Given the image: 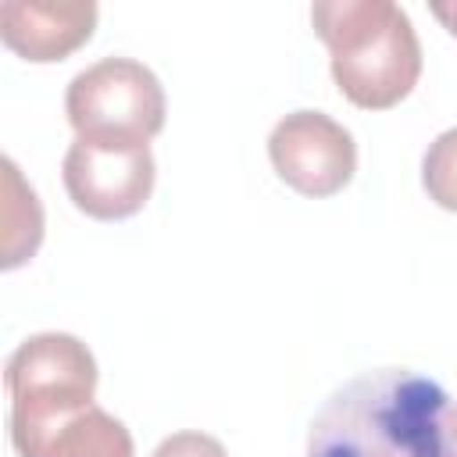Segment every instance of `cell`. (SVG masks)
<instances>
[{
	"label": "cell",
	"instance_id": "obj_9",
	"mask_svg": "<svg viewBox=\"0 0 457 457\" xmlns=\"http://www.w3.org/2000/svg\"><path fill=\"white\" fill-rule=\"evenodd\" d=\"M43 239V207L36 200V189L21 179L18 164L4 157V268L25 264Z\"/></svg>",
	"mask_w": 457,
	"mask_h": 457
},
{
	"label": "cell",
	"instance_id": "obj_10",
	"mask_svg": "<svg viewBox=\"0 0 457 457\" xmlns=\"http://www.w3.org/2000/svg\"><path fill=\"white\" fill-rule=\"evenodd\" d=\"M421 186L428 200L457 211V129L439 132L421 157Z\"/></svg>",
	"mask_w": 457,
	"mask_h": 457
},
{
	"label": "cell",
	"instance_id": "obj_6",
	"mask_svg": "<svg viewBox=\"0 0 457 457\" xmlns=\"http://www.w3.org/2000/svg\"><path fill=\"white\" fill-rule=\"evenodd\" d=\"M275 175L303 196H332L357 171V143L346 125L321 111H293L268 136Z\"/></svg>",
	"mask_w": 457,
	"mask_h": 457
},
{
	"label": "cell",
	"instance_id": "obj_4",
	"mask_svg": "<svg viewBox=\"0 0 457 457\" xmlns=\"http://www.w3.org/2000/svg\"><path fill=\"white\" fill-rule=\"evenodd\" d=\"M4 386L11 425H39L93 403L96 361L89 346L68 332H36L7 357Z\"/></svg>",
	"mask_w": 457,
	"mask_h": 457
},
{
	"label": "cell",
	"instance_id": "obj_12",
	"mask_svg": "<svg viewBox=\"0 0 457 457\" xmlns=\"http://www.w3.org/2000/svg\"><path fill=\"white\" fill-rule=\"evenodd\" d=\"M428 11L446 25V32H450V36H457V0H432V4H428Z\"/></svg>",
	"mask_w": 457,
	"mask_h": 457
},
{
	"label": "cell",
	"instance_id": "obj_11",
	"mask_svg": "<svg viewBox=\"0 0 457 457\" xmlns=\"http://www.w3.org/2000/svg\"><path fill=\"white\" fill-rule=\"evenodd\" d=\"M154 457H228V453L207 432H171L168 439H161Z\"/></svg>",
	"mask_w": 457,
	"mask_h": 457
},
{
	"label": "cell",
	"instance_id": "obj_2",
	"mask_svg": "<svg viewBox=\"0 0 457 457\" xmlns=\"http://www.w3.org/2000/svg\"><path fill=\"white\" fill-rule=\"evenodd\" d=\"M311 21L332 54V79L350 104L386 111L418 86L421 43L400 4L318 0Z\"/></svg>",
	"mask_w": 457,
	"mask_h": 457
},
{
	"label": "cell",
	"instance_id": "obj_7",
	"mask_svg": "<svg viewBox=\"0 0 457 457\" xmlns=\"http://www.w3.org/2000/svg\"><path fill=\"white\" fill-rule=\"evenodd\" d=\"M96 25L93 0H4L0 39L25 61L46 64L79 50Z\"/></svg>",
	"mask_w": 457,
	"mask_h": 457
},
{
	"label": "cell",
	"instance_id": "obj_3",
	"mask_svg": "<svg viewBox=\"0 0 457 457\" xmlns=\"http://www.w3.org/2000/svg\"><path fill=\"white\" fill-rule=\"evenodd\" d=\"M64 114L79 136L150 143L164 129V86L143 61L104 57L68 82Z\"/></svg>",
	"mask_w": 457,
	"mask_h": 457
},
{
	"label": "cell",
	"instance_id": "obj_8",
	"mask_svg": "<svg viewBox=\"0 0 457 457\" xmlns=\"http://www.w3.org/2000/svg\"><path fill=\"white\" fill-rule=\"evenodd\" d=\"M11 443L18 457H136L129 428L96 403L39 425H11Z\"/></svg>",
	"mask_w": 457,
	"mask_h": 457
},
{
	"label": "cell",
	"instance_id": "obj_1",
	"mask_svg": "<svg viewBox=\"0 0 457 457\" xmlns=\"http://www.w3.org/2000/svg\"><path fill=\"white\" fill-rule=\"evenodd\" d=\"M307 457H457V400L411 368L364 371L321 403Z\"/></svg>",
	"mask_w": 457,
	"mask_h": 457
},
{
	"label": "cell",
	"instance_id": "obj_5",
	"mask_svg": "<svg viewBox=\"0 0 457 457\" xmlns=\"http://www.w3.org/2000/svg\"><path fill=\"white\" fill-rule=\"evenodd\" d=\"M154 154L139 139L75 136L64 154L61 179L71 204L96 221H121L143 211L154 193Z\"/></svg>",
	"mask_w": 457,
	"mask_h": 457
}]
</instances>
